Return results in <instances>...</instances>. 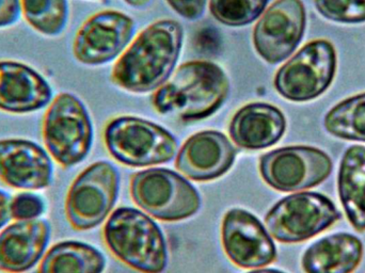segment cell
Segmentation results:
<instances>
[{"instance_id":"1","label":"cell","mask_w":365,"mask_h":273,"mask_svg":"<svg viewBox=\"0 0 365 273\" xmlns=\"http://www.w3.org/2000/svg\"><path fill=\"white\" fill-rule=\"evenodd\" d=\"M181 24L156 21L143 30L118 60L111 79L133 93H147L162 87L173 74L182 46Z\"/></svg>"},{"instance_id":"2","label":"cell","mask_w":365,"mask_h":273,"mask_svg":"<svg viewBox=\"0 0 365 273\" xmlns=\"http://www.w3.org/2000/svg\"><path fill=\"white\" fill-rule=\"evenodd\" d=\"M227 74L210 61H191L178 68L152 98L154 108L182 121H199L214 115L227 100Z\"/></svg>"},{"instance_id":"3","label":"cell","mask_w":365,"mask_h":273,"mask_svg":"<svg viewBox=\"0 0 365 273\" xmlns=\"http://www.w3.org/2000/svg\"><path fill=\"white\" fill-rule=\"evenodd\" d=\"M104 239L117 259L136 272L162 273L168 263L164 234L155 221L140 210L120 207L109 217Z\"/></svg>"},{"instance_id":"4","label":"cell","mask_w":365,"mask_h":273,"mask_svg":"<svg viewBox=\"0 0 365 273\" xmlns=\"http://www.w3.org/2000/svg\"><path fill=\"white\" fill-rule=\"evenodd\" d=\"M42 136L48 154L64 169L85 160L93 143V126L83 103L74 94H58L43 118Z\"/></svg>"},{"instance_id":"5","label":"cell","mask_w":365,"mask_h":273,"mask_svg":"<svg viewBox=\"0 0 365 273\" xmlns=\"http://www.w3.org/2000/svg\"><path fill=\"white\" fill-rule=\"evenodd\" d=\"M104 139L111 156L128 167L170 163L179 150V141L170 132L140 118L113 120L105 128Z\"/></svg>"},{"instance_id":"6","label":"cell","mask_w":365,"mask_h":273,"mask_svg":"<svg viewBox=\"0 0 365 273\" xmlns=\"http://www.w3.org/2000/svg\"><path fill=\"white\" fill-rule=\"evenodd\" d=\"M336 68L334 45L326 38L311 41L279 68L274 76V89L291 102H310L329 89Z\"/></svg>"},{"instance_id":"7","label":"cell","mask_w":365,"mask_h":273,"mask_svg":"<svg viewBox=\"0 0 365 273\" xmlns=\"http://www.w3.org/2000/svg\"><path fill=\"white\" fill-rule=\"evenodd\" d=\"M130 195L135 203L158 220L181 221L199 212L197 189L173 170H145L133 176Z\"/></svg>"},{"instance_id":"8","label":"cell","mask_w":365,"mask_h":273,"mask_svg":"<svg viewBox=\"0 0 365 273\" xmlns=\"http://www.w3.org/2000/svg\"><path fill=\"white\" fill-rule=\"evenodd\" d=\"M342 219L336 204L319 192H300L279 201L265 217L269 233L284 244L304 242Z\"/></svg>"},{"instance_id":"9","label":"cell","mask_w":365,"mask_h":273,"mask_svg":"<svg viewBox=\"0 0 365 273\" xmlns=\"http://www.w3.org/2000/svg\"><path fill=\"white\" fill-rule=\"evenodd\" d=\"M120 175L108 161H98L83 170L68 189L66 215L76 231H89L110 214L118 200Z\"/></svg>"},{"instance_id":"10","label":"cell","mask_w":365,"mask_h":273,"mask_svg":"<svg viewBox=\"0 0 365 273\" xmlns=\"http://www.w3.org/2000/svg\"><path fill=\"white\" fill-rule=\"evenodd\" d=\"M334 169L327 153L313 146L277 148L259 159V172L266 184L281 192H295L319 186Z\"/></svg>"},{"instance_id":"11","label":"cell","mask_w":365,"mask_h":273,"mask_svg":"<svg viewBox=\"0 0 365 273\" xmlns=\"http://www.w3.org/2000/svg\"><path fill=\"white\" fill-rule=\"evenodd\" d=\"M306 28L307 11L302 0H277L253 30L255 51L267 63H280L299 46Z\"/></svg>"},{"instance_id":"12","label":"cell","mask_w":365,"mask_h":273,"mask_svg":"<svg viewBox=\"0 0 365 273\" xmlns=\"http://www.w3.org/2000/svg\"><path fill=\"white\" fill-rule=\"evenodd\" d=\"M134 34L132 17L118 11H103L81 26L75 36L73 53L81 63L101 66L118 57Z\"/></svg>"},{"instance_id":"13","label":"cell","mask_w":365,"mask_h":273,"mask_svg":"<svg viewBox=\"0 0 365 273\" xmlns=\"http://www.w3.org/2000/svg\"><path fill=\"white\" fill-rule=\"evenodd\" d=\"M221 236L225 254L238 267H265L276 261L274 240L261 221L247 210H229L223 218Z\"/></svg>"},{"instance_id":"14","label":"cell","mask_w":365,"mask_h":273,"mask_svg":"<svg viewBox=\"0 0 365 273\" xmlns=\"http://www.w3.org/2000/svg\"><path fill=\"white\" fill-rule=\"evenodd\" d=\"M0 180L13 189L36 191L47 189L53 180L51 155L31 140H0Z\"/></svg>"},{"instance_id":"15","label":"cell","mask_w":365,"mask_h":273,"mask_svg":"<svg viewBox=\"0 0 365 273\" xmlns=\"http://www.w3.org/2000/svg\"><path fill=\"white\" fill-rule=\"evenodd\" d=\"M237 153V148L222 133L205 130L185 142L175 165L190 180L207 182L227 173L235 163Z\"/></svg>"},{"instance_id":"16","label":"cell","mask_w":365,"mask_h":273,"mask_svg":"<svg viewBox=\"0 0 365 273\" xmlns=\"http://www.w3.org/2000/svg\"><path fill=\"white\" fill-rule=\"evenodd\" d=\"M48 81L31 66L0 60V110L27 115L44 109L53 101Z\"/></svg>"},{"instance_id":"17","label":"cell","mask_w":365,"mask_h":273,"mask_svg":"<svg viewBox=\"0 0 365 273\" xmlns=\"http://www.w3.org/2000/svg\"><path fill=\"white\" fill-rule=\"evenodd\" d=\"M51 237L45 219L16 221L0 232V272L25 273L42 261Z\"/></svg>"},{"instance_id":"18","label":"cell","mask_w":365,"mask_h":273,"mask_svg":"<svg viewBox=\"0 0 365 273\" xmlns=\"http://www.w3.org/2000/svg\"><path fill=\"white\" fill-rule=\"evenodd\" d=\"M287 130V119L280 109L267 103H251L232 118L230 136L240 148L264 150L280 141Z\"/></svg>"},{"instance_id":"19","label":"cell","mask_w":365,"mask_h":273,"mask_svg":"<svg viewBox=\"0 0 365 273\" xmlns=\"http://www.w3.org/2000/svg\"><path fill=\"white\" fill-rule=\"evenodd\" d=\"M364 257V244L357 236L338 233L314 242L302 259L306 273H353Z\"/></svg>"},{"instance_id":"20","label":"cell","mask_w":365,"mask_h":273,"mask_svg":"<svg viewBox=\"0 0 365 273\" xmlns=\"http://www.w3.org/2000/svg\"><path fill=\"white\" fill-rule=\"evenodd\" d=\"M338 190L343 210L358 232L365 231V146L347 148L341 161Z\"/></svg>"},{"instance_id":"21","label":"cell","mask_w":365,"mask_h":273,"mask_svg":"<svg viewBox=\"0 0 365 273\" xmlns=\"http://www.w3.org/2000/svg\"><path fill=\"white\" fill-rule=\"evenodd\" d=\"M105 267L106 259L96 247L66 240L45 253L36 273H103Z\"/></svg>"},{"instance_id":"22","label":"cell","mask_w":365,"mask_h":273,"mask_svg":"<svg viewBox=\"0 0 365 273\" xmlns=\"http://www.w3.org/2000/svg\"><path fill=\"white\" fill-rule=\"evenodd\" d=\"M324 126L331 136L365 142V92L346 98L330 109Z\"/></svg>"},{"instance_id":"23","label":"cell","mask_w":365,"mask_h":273,"mask_svg":"<svg viewBox=\"0 0 365 273\" xmlns=\"http://www.w3.org/2000/svg\"><path fill=\"white\" fill-rule=\"evenodd\" d=\"M26 21L38 34L57 36L68 21V0H19Z\"/></svg>"},{"instance_id":"24","label":"cell","mask_w":365,"mask_h":273,"mask_svg":"<svg viewBox=\"0 0 365 273\" xmlns=\"http://www.w3.org/2000/svg\"><path fill=\"white\" fill-rule=\"evenodd\" d=\"M269 0H210V11L221 24L242 27L259 19Z\"/></svg>"},{"instance_id":"25","label":"cell","mask_w":365,"mask_h":273,"mask_svg":"<svg viewBox=\"0 0 365 273\" xmlns=\"http://www.w3.org/2000/svg\"><path fill=\"white\" fill-rule=\"evenodd\" d=\"M317 12L340 24L365 23V0H314Z\"/></svg>"},{"instance_id":"26","label":"cell","mask_w":365,"mask_h":273,"mask_svg":"<svg viewBox=\"0 0 365 273\" xmlns=\"http://www.w3.org/2000/svg\"><path fill=\"white\" fill-rule=\"evenodd\" d=\"M46 212V203L36 193H19L11 201V217L15 221H28L40 219Z\"/></svg>"},{"instance_id":"27","label":"cell","mask_w":365,"mask_h":273,"mask_svg":"<svg viewBox=\"0 0 365 273\" xmlns=\"http://www.w3.org/2000/svg\"><path fill=\"white\" fill-rule=\"evenodd\" d=\"M171 8L189 21L199 19L205 11L207 0H167Z\"/></svg>"},{"instance_id":"28","label":"cell","mask_w":365,"mask_h":273,"mask_svg":"<svg viewBox=\"0 0 365 273\" xmlns=\"http://www.w3.org/2000/svg\"><path fill=\"white\" fill-rule=\"evenodd\" d=\"M21 14L19 0H0V28L14 25L19 21Z\"/></svg>"},{"instance_id":"29","label":"cell","mask_w":365,"mask_h":273,"mask_svg":"<svg viewBox=\"0 0 365 273\" xmlns=\"http://www.w3.org/2000/svg\"><path fill=\"white\" fill-rule=\"evenodd\" d=\"M11 201L12 197L6 191L0 189V230L8 225L9 221L12 219L11 217Z\"/></svg>"},{"instance_id":"30","label":"cell","mask_w":365,"mask_h":273,"mask_svg":"<svg viewBox=\"0 0 365 273\" xmlns=\"http://www.w3.org/2000/svg\"><path fill=\"white\" fill-rule=\"evenodd\" d=\"M124 1L135 8H145L148 4H151L152 0H124Z\"/></svg>"},{"instance_id":"31","label":"cell","mask_w":365,"mask_h":273,"mask_svg":"<svg viewBox=\"0 0 365 273\" xmlns=\"http://www.w3.org/2000/svg\"><path fill=\"white\" fill-rule=\"evenodd\" d=\"M248 273H285L283 272H280V270L277 269H259L255 270V272H251Z\"/></svg>"}]
</instances>
